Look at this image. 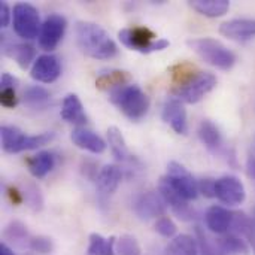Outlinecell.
<instances>
[{
    "mask_svg": "<svg viewBox=\"0 0 255 255\" xmlns=\"http://www.w3.org/2000/svg\"><path fill=\"white\" fill-rule=\"evenodd\" d=\"M3 238L9 244H13L16 247H27L28 248V242H30L31 236L28 235V230H27L24 223L10 221L3 230Z\"/></svg>",
    "mask_w": 255,
    "mask_h": 255,
    "instance_id": "obj_28",
    "label": "cell"
},
{
    "mask_svg": "<svg viewBox=\"0 0 255 255\" xmlns=\"http://www.w3.org/2000/svg\"><path fill=\"white\" fill-rule=\"evenodd\" d=\"M24 200L27 202L28 208L34 212H40L43 209V196L39 190V187L33 182H28L25 179V182H22V190H21Z\"/></svg>",
    "mask_w": 255,
    "mask_h": 255,
    "instance_id": "obj_31",
    "label": "cell"
},
{
    "mask_svg": "<svg viewBox=\"0 0 255 255\" xmlns=\"http://www.w3.org/2000/svg\"><path fill=\"white\" fill-rule=\"evenodd\" d=\"M61 75V63L52 54L39 55L30 67V76L40 84H52Z\"/></svg>",
    "mask_w": 255,
    "mask_h": 255,
    "instance_id": "obj_12",
    "label": "cell"
},
{
    "mask_svg": "<svg viewBox=\"0 0 255 255\" xmlns=\"http://www.w3.org/2000/svg\"><path fill=\"white\" fill-rule=\"evenodd\" d=\"M60 115L66 123L75 124L78 127L87 124V121H88V117L84 111V105L76 94H67L63 99Z\"/></svg>",
    "mask_w": 255,
    "mask_h": 255,
    "instance_id": "obj_18",
    "label": "cell"
},
{
    "mask_svg": "<svg viewBox=\"0 0 255 255\" xmlns=\"http://www.w3.org/2000/svg\"><path fill=\"white\" fill-rule=\"evenodd\" d=\"M217 245L223 255H248L250 248L241 236L236 235H224L217 239Z\"/></svg>",
    "mask_w": 255,
    "mask_h": 255,
    "instance_id": "obj_29",
    "label": "cell"
},
{
    "mask_svg": "<svg viewBox=\"0 0 255 255\" xmlns=\"http://www.w3.org/2000/svg\"><path fill=\"white\" fill-rule=\"evenodd\" d=\"M247 170H248V175L251 178L255 179V155H251L248 158V163H247Z\"/></svg>",
    "mask_w": 255,
    "mask_h": 255,
    "instance_id": "obj_41",
    "label": "cell"
},
{
    "mask_svg": "<svg viewBox=\"0 0 255 255\" xmlns=\"http://www.w3.org/2000/svg\"><path fill=\"white\" fill-rule=\"evenodd\" d=\"M12 27L15 34L24 40L39 37L42 27L39 10L30 3H16L12 9Z\"/></svg>",
    "mask_w": 255,
    "mask_h": 255,
    "instance_id": "obj_7",
    "label": "cell"
},
{
    "mask_svg": "<svg viewBox=\"0 0 255 255\" xmlns=\"http://www.w3.org/2000/svg\"><path fill=\"white\" fill-rule=\"evenodd\" d=\"M197 136L200 139V142L211 151V152H217L221 149L223 146V134L218 128V126L215 123H212L211 120H203L199 124L197 128Z\"/></svg>",
    "mask_w": 255,
    "mask_h": 255,
    "instance_id": "obj_21",
    "label": "cell"
},
{
    "mask_svg": "<svg viewBox=\"0 0 255 255\" xmlns=\"http://www.w3.org/2000/svg\"><path fill=\"white\" fill-rule=\"evenodd\" d=\"M215 197L227 206H239L247 199V190L242 181L233 175L221 176L215 181Z\"/></svg>",
    "mask_w": 255,
    "mask_h": 255,
    "instance_id": "obj_10",
    "label": "cell"
},
{
    "mask_svg": "<svg viewBox=\"0 0 255 255\" xmlns=\"http://www.w3.org/2000/svg\"><path fill=\"white\" fill-rule=\"evenodd\" d=\"M28 250H31L36 254H51L54 250V242L48 236H31L28 242Z\"/></svg>",
    "mask_w": 255,
    "mask_h": 255,
    "instance_id": "obj_33",
    "label": "cell"
},
{
    "mask_svg": "<svg viewBox=\"0 0 255 255\" xmlns=\"http://www.w3.org/2000/svg\"><path fill=\"white\" fill-rule=\"evenodd\" d=\"M96 181L100 193L114 194L123 181V170L118 164H106L99 170Z\"/></svg>",
    "mask_w": 255,
    "mask_h": 255,
    "instance_id": "obj_19",
    "label": "cell"
},
{
    "mask_svg": "<svg viewBox=\"0 0 255 255\" xmlns=\"http://www.w3.org/2000/svg\"><path fill=\"white\" fill-rule=\"evenodd\" d=\"M0 85H1V88H16L18 79L15 76H12L10 73H1Z\"/></svg>",
    "mask_w": 255,
    "mask_h": 255,
    "instance_id": "obj_39",
    "label": "cell"
},
{
    "mask_svg": "<svg viewBox=\"0 0 255 255\" xmlns=\"http://www.w3.org/2000/svg\"><path fill=\"white\" fill-rule=\"evenodd\" d=\"M199 242L191 235H179L173 238L164 250L163 255H199Z\"/></svg>",
    "mask_w": 255,
    "mask_h": 255,
    "instance_id": "obj_24",
    "label": "cell"
},
{
    "mask_svg": "<svg viewBox=\"0 0 255 255\" xmlns=\"http://www.w3.org/2000/svg\"><path fill=\"white\" fill-rule=\"evenodd\" d=\"M109 100L131 121H140L149 111L148 94L134 84H128L111 91Z\"/></svg>",
    "mask_w": 255,
    "mask_h": 255,
    "instance_id": "obj_3",
    "label": "cell"
},
{
    "mask_svg": "<svg viewBox=\"0 0 255 255\" xmlns=\"http://www.w3.org/2000/svg\"><path fill=\"white\" fill-rule=\"evenodd\" d=\"M158 193L161 194L166 205L178 215L179 220L191 221L194 218V211L190 208L188 202L185 199H182L173 188H170V185L163 178H161V181L158 184Z\"/></svg>",
    "mask_w": 255,
    "mask_h": 255,
    "instance_id": "obj_15",
    "label": "cell"
},
{
    "mask_svg": "<svg viewBox=\"0 0 255 255\" xmlns=\"http://www.w3.org/2000/svg\"><path fill=\"white\" fill-rule=\"evenodd\" d=\"M108 142H109V148L112 151V155L118 161H121V163H131V161H134V157L131 155L128 146L126 143L123 131L118 127L111 126L108 128Z\"/></svg>",
    "mask_w": 255,
    "mask_h": 255,
    "instance_id": "obj_23",
    "label": "cell"
},
{
    "mask_svg": "<svg viewBox=\"0 0 255 255\" xmlns=\"http://www.w3.org/2000/svg\"><path fill=\"white\" fill-rule=\"evenodd\" d=\"M0 105L6 109H13L18 105L15 88H0Z\"/></svg>",
    "mask_w": 255,
    "mask_h": 255,
    "instance_id": "obj_35",
    "label": "cell"
},
{
    "mask_svg": "<svg viewBox=\"0 0 255 255\" xmlns=\"http://www.w3.org/2000/svg\"><path fill=\"white\" fill-rule=\"evenodd\" d=\"M75 37L82 54L94 60H111L118 54L115 40L102 25L96 22L78 21L75 24Z\"/></svg>",
    "mask_w": 255,
    "mask_h": 255,
    "instance_id": "obj_2",
    "label": "cell"
},
{
    "mask_svg": "<svg viewBox=\"0 0 255 255\" xmlns=\"http://www.w3.org/2000/svg\"><path fill=\"white\" fill-rule=\"evenodd\" d=\"M55 163H57V157L51 151H40L27 160L28 172L36 179H43L49 172H52Z\"/></svg>",
    "mask_w": 255,
    "mask_h": 255,
    "instance_id": "obj_20",
    "label": "cell"
},
{
    "mask_svg": "<svg viewBox=\"0 0 255 255\" xmlns=\"http://www.w3.org/2000/svg\"><path fill=\"white\" fill-rule=\"evenodd\" d=\"M233 221H235V212L218 205L211 206L205 214V224L208 230L214 235H220V236L229 235L232 232Z\"/></svg>",
    "mask_w": 255,
    "mask_h": 255,
    "instance_id": "obj_13",
    "label": "cell"
},
{
    "mask_svg": "<svg viewBox=\"0 0 255 255\" xmlns=\"http://www.w3.org/2000/svg\"><path fill=\"white\" fill-rule=\"evenodd\" d=\"M130 81V75L128 72L124 70H111V72H105L102 75L97 76L96 79V87L99 90H117L121 88L124 85H128Z\"/></svg>",
    "mask_w": 255,
    "mask_h": 255,
    "instance_id": "obj_27",
    "label": "cell"
},
{
    "mask_svg": "<svg viewBox=\"0 0 255 255\" xmlns=\"http://www.w3.org/2000/svg\"><path fill=\"white\" fill-rule=\"evenodd\" d=\"M155 232L160 236L166 238V239H173V238H176L178 227H176L175 221L170 217L164 215V217H161V218H158L155 221Z\"/></svg>",
    "mask_w": 255,
    "mask_h": 255,
    "instance_id": "obj_34",
    "label": "cell"
},
{
    "mask_svg": "<svg viewBox=\"0 0 255 255\" xmlns=\"http://www.w3.org/2000/svg\"><path fill=\"white\" fill-rule=\"evenodd\" d=\"M22 102L27 108L34 111H42L51 103V94L46 88L40 85H30L22 94Z\"/></svg>",
    "mask_w": 255,
    "mask_h": 255,
    "instance_id": "obj_26",
    "label": "cell"
},
{
    "mask_svg": "<svg viewBox=\"0 0 255 255\" xmlns=\"http://www.w3.org/2000/svg\"><path fill=\"white\" fill-rule=\"evenodd\" d=\"M190 6L203 16L208 18H220L226 15L230 9L229 0H193Z\"/></svg>",
    "mask_w": 255,
    "mask_h": 255,
    "instance_id": "obj_25",
    "label": "cell"
},
{
    "mask_svg": "<svg viewBox=\"0 0 255 255\" xmlns=\"http://www.w3.org/2000/svg\"><path fill=\"white\" fill-rule=\"evenodd\" d=\"M254 149H255V140H254Z\"/></svg>",
    "mask_w": 255,
    "mask_h": 255,
    "instance_id": "obj_43",
    "label": "cell"
},
{
    "mask_svg": "<svg viewBox=\"0 0 255 255\" xmlns=\"http://www.w3.org/2000/svg\"><path fill=\"white\" fill-rule=\"evenodd\" d=\"M10 21H12V9L9 7L7 3L0 1V27L1 28L7 27Z\"/></svg>",
    "mask_w": 255,
    "mask_h": 255,
    "instance_id": "obj_36",
    "label": "cell"
},
{
    "mask_svg": "<svg viewBox=\"0 0 255 255\" xmlns=\"http://www.w3.org/2000/svg\"><path fill=\"white\" fill-rule=\"evenodd\" d=\"M214 187H215V181L212 179H203L200 184H199V191L206 196V197H215L214 194Z\"/></svg>",
    "mask_w": 255,
    "mask_h": 255,
    "instance_id": "obj_38",
    "label": "cell"
},
{
    "mask_svg": "<svg viewBox=\"0 0 255 255\" xmlns=\"http://www.w3.org/2000/svg\"><path fill=\"white\" fill-rule=\"evenodd\" d=\"M187 45L209 66L217 67L220 70H230L236 61V54L226 46L223 42L214 39V37H196L188 39Z\"/></svg>",
    "mask_w": 255,
    "mask_h": 255,
    "instance_id": "obj_4",
    "label": "cell"
},
{
    "mask_svg": "<svg viewBox=\"0 0 255 255\" xmlns=\"http://www.w3.org/2000/svg\"><path fill=\"white\" fill-rule=\"evenodd\" d=\"M1 148L4 152L18 154L24 151H33L42 148L54 140L55 134L52 131H45L39 134H25L18 127L13 126H1L0 128Z\"/></svg>",
    "mask_w": 255,
    "mask_h": 255,
    "instance_id": "obj_5",
    "label": "cell"
},
{
    "mask_svg": "<svg viewBox=\"0 0 255 255\" xmlns=\"http://www.w3.org/2000/svg\"><path fill=\"white\" fill-rule=\"evenodd\" d=\"M66 28H67V21L61 13H49L40 27L39 46L46 52L54 51L61 42Z\"/></svg>",
    "mask_w": 255,
    "mask_h": 255,
    "instance_id": "obj_9",
    "label": "cell"
},
{
    "mask_svg": "<svg viewBox=\"0 0 255 255\" xmlns=\"http://www.w3.org/2000/svg\"><path fill=\"white\" fill-rule=\"evenodd\" d=\"M115 244L117 239L114 236L106 239L99 233H91L88 239L87 255H115Z\"/></svg>",
    "mask_w": 255,
    "mask_h": 255,
    "instance_id": "obj_30",
    "label": "cell"
},
{
    "mask_svg": "<svg viewBox=\"0 0 255 255\" xmlns=\"http://www.w3.org/2000/svg\"><path fill=\"white\" fill-rule=\"evenodd\" d=\"M115 251L118 255H140L142 248L137 239L131 235H123L117 239Z\"/></svg>",
    "mask_w": 255,
    "mask_h": 255,
    "instance_id": "obj_32",
    "label": "cell"
},
{
    "mask_svg": "<svg viewBox=\"0 0 255 255\" xmlns=\"http://www.w3.org/2000/svg\"><path fill=\"white\" fill-rule=\"evenodd\" d=\"M161 118L166 124H169L175 133L187 134L188 131V121H187V111L178 99L167 100L163 106Z\"/></svg>",
    "mask_w": 255,
    "mask_h": 255,
    "instance_id": "obj_16",
    "label": "cell"
},
{
    "mask_svg": "<svg viewBox=\"0 0 255 255\" xmlns=\"http://www.w3.org/2000/svg\"><path fill=\"white\" fill-rule=\"evenodd\" d=\"M3 54L7 55L9 58H12L13 61H16V64L21 69H27L36 60L34 58L36 51L28 43H13V42H10L7 45H3Z\"/></svg>",
    "mask_w": 255,
    "mask_h": 255,
    "instance_id": "obj_22",
    "label": "cell"
},
{
    "mask_svg": "<svg viewBox=\"0 0 255 255\" xmlns=\"http://www.w3.org/2000/svg\"><path fill=\"white\" fill-rule=\"evenodd\" d=\"M118 39L128 49L151 54L166 49L170 42L167 39H157V34L146 25H134L118 31Z\"/></svg>",
    "mask_w": 255,
    "mask_h": 255,
    "instance_id": "obj_6",
    "label": "cell"
},
{
    "mask_svg": "<svg viewBox=\"0 0 255 255\" xmlns=\"http://www.w3.org/2000/svg\"><path fill=\"white\" fill-rule=\"evenodd\" d=\"M131 209L137 218L148 221L152 218L158 220V218L164 217L167 205L158 191H145L134 197Z\"/></svg>",
    "mask_w": 255,
    "mask_h": 255,
    "instance_id": "obj_11",
    "label": "cell"
},
{
    "mask_svg": "<svg viewBox=\"0 0 255 255\" xmlns=\"http://www.w3.org/2000/svg\"><path fill=\"white\" fill-rule=\"evenodd\" d=\"M173 90L172 93L179 102L194 105L199 103L217 87V76L211 72L197 70L190 63H179L172 69Z\"/></svg>",
    "mask_w": 255,
    "mask_h": 255,
    "instance_id": "obj_1",
    "label": "cell"
},
{
    "mask_svg": "<svg viewBox=\"0 0 255 255\" xmlns=\"http://www.w3.org/2000/svg\"><path fill=\"white\" fill-rule=\"evenodd\" d=\"M6 194H7L9 200L12 202V205H15V206H19L24 202V196H22L21 190H18L15 187H7L6 188Z\"/></svg>",
    "mask_w": 255,
    "mask_h": 255,
    "instance_id": "obj_37",
    "label": "cell"
},
{
    "mask_svg": "<svg viewBox=\"0 0 255 255\" xmlns=\"http://www.w3.org/2000/svg\"><path fill=\"white\" fill-rule=\"evenodd\" d=\"M0 255H15L13 251L7 247V244H0Z\"/></svg>",
    "mask_w": 255,
    "mask_h": 255,
    "instance_id": "obj_42",
    "label": "cell"
},
{
    "mask_svg": "<svg viewBox=\"0 0 255 255\" xmlns=\"http://www.w3.org/2000/svg\"><path fill=\"white\" fill-rule=\"evenodd\" d=\"M220 33L236 42H248L255 37V19L233 18L220 25Z\"/></svg>",
    "mask_w": 255,
    "mask_h": 255,
    "instance_id": "obj_14",
    "label": "cell"
},
{
    "mask_svg": "<svg viewBox=\"0 0 255 255\" xmlns=\"http://www.w3.org/2000/svg\"><path fill=\"white\" fill-rule=\"evenodd\" d=\"M163 179L187 202L196 200L199 196V182L191 175V172L178 161H170L167 164V173Z\"/></svg>",
    "mask_w": 255,
    "mask_h": 255,
    "instance_id": "obj_8",
    "label": "cell"
},
{
    "mask_svg": "<svg viewBox=\"0 0 255 255\" xmlns=\"http://www.w3.org/2000/svg\"><path fill=\"white\" fill-rule=\"evenodd\" d=\"M70 140L78 148L88 151L91 154H103L106 151V142L94 131L84 127H76L70 133Z\"/></svg>",
    "mask_w": 255,
    "mask_h": 255,
    "instance_id": "obj_17",
    "label": "cell"
},
{
    "mask_svg": "<svg viewBox=\"0 0 255 255\" xmlns=\"http://www.w3.org/2000/svg\"><path fill=\"white\" fill-rule=\"evenodd\" d=\"M247 238H248V241H250V244H251L255 254V209L254 212H253V215L250 217V229H248Z\"/></svg>",
    "mask_w": 255,
    "mask_h": 255,
    "instance_id": "obj_40",
    "label": "cell"
}]
</instances>
